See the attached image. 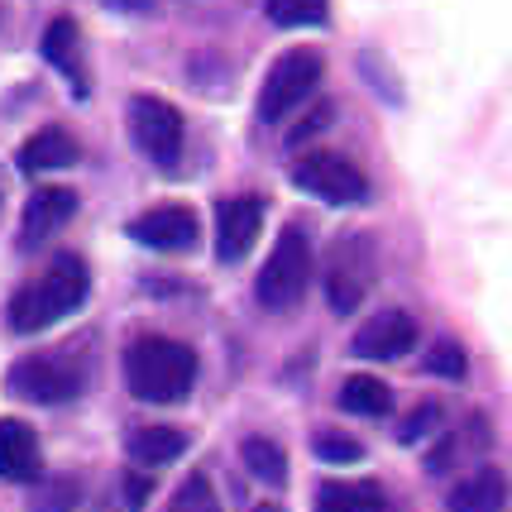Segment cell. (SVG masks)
Segmentation results:
<instances>
[{
    "instance_id": "1",
    "label": "cell",
    "mask_w": 512,
    "mask_h": 512,
    "mask_svg": "<svg viewBox=\"0 0 512 512\" xmlns=\"http://www.w3.org/2000/svg\"><path fill=\"white\" fill-rule=\"evenodd\" d=\"M125 383L139 402H182L197 383V355L168 335H139L125 350Z\"/></svg>"
},
{
    "instance_id": "2",
    "label": "cell",
    "mask_w": 512,
    "mask_h": 512,
    "mask_svg": "<svg viewBox=\"0 0 512 512\" xmlns=\"http://www.w3.org/2000/svg\"><path fill=\"white\" fill-rule=\"evenodd\" d=\"M87 292H91V278L82 259H72V254L53 259L44 278H34L29 288H20L10 297V331H20V335L48 331L53 321L77 312L87 302Z\"/></svg>"
},
{
    "instance_id": "3",
    "label": "cell",
    "mask_w": 512,
    "mask_h": 512,
    "mask_svg": "<svg viewBox=\"0 0 512 512\" xmlns=\"http://www.w3.org/2000/svg\"><path fill=\"white\" fill-rule=\"evenodd\" d=\"M307 283H312V240H307L302 225H288L278 235L273 254L264 259V273H259L254 292H259V302L268 312H288V307L302 302Z\"/></svg>"
},
{
    "instance_id": "4",
    "label": "cell",
    "mask_w": 512,
    "mask_h": 512,
    "mask_svg": "<svg viewBox=\"0 0 512 512\" xmlns=\"http://www.w3.org/2000/svg\"><path fill=\"white\" fill-rule=\"evenodd\" d=\"M321 82V53L316 48H288L278 63L268 67L264 91H259V120L278 125L288 111H297Z\"/></svg>"
},
{
    "instance_id": "5",
    "label": "cell",
    "mask_w": 512,
    "mask_h": 512,
    "mask_svg": "<svg viewBox=\"0 0 512 512\" xmlns=\"http://www.w3.org/2000/svg\"><path fill=\"white\" fill-rule=\"evenodd\" d=\"M125 120H130L134 149L149 158V163H158V168L173 173L178 158H182V115H178V106H168L163 96H134Z\"/></svg>"
},
{
    "instance_id": "6",
    "label": "cell",
    "mask_w": 512,
    "mask_h": 512,
    "mask_svg": "<svg viewBox=\"0 0 512 512\" xmlns=\"http://www.w3.org/2000/svg\"><path fill=\"white\" fill-rule=\"evenodd\" d=\"M5 388L24 402H72L82 393V369L67 364V355H29V359H15L10 374H5Z\"/></svg>"
},
{
    "instance_id": "7",
    "label": "cell",
    "mask_w": 512,
    "mask_h": 512,
    "mask_svg": "<svg viewBox=\"0 0 512 512\" xmlns=\"http://www.w3.org/2000/svg\"><path fill=\"white\" fill-rule=\"evenodd\" d=\"M292 187L307 197L331 201V206H355L369 197V178L340 154H302L292 168Z\"/></svg>"
},
{
    "instance_id": "8",
    "label": "cell",
    "mask_w": 512,
    "mask_h": 512,
    "mask_svg": "<svg viewBox=\"0 0 512 512\" xmlns=\"http://www.w3.org/2000/svg\"><path fill=\"white\" fill-rule=\"evenodd\" d=\"M130 240L144 249H192L201 235L197 216L187 211V206H178V201H163V206H149L144 216H134L130 225Z\"/></svg>"
},
{
    "instance_id": "9",
    "label": "cell",
    "mask_w": 512,
    "mask_h": 512,
    "mask_svg": "<svg viewBox=\"0 0 512 512\" xmlns=\"http://www.w3.org/2000/svg\"><path fill=\"white\" fill-rule=\"evenodd\" d=\"M264 225V201L259 197H235V201H221L216 211V259L221 264H240L254 245Z\"/></svg>"
},
{
    "instance_id": "10",
    "label": "cell",
    "mask_w": 512,
    "mask_h": 512,
    "mask_svg": "<svg viewBox=\"0 0 512 512\" xmlns=\"http://www.w3.org/2000/svg\"><path fill=\"white\" fill-rule=\"evenodd\" d=\"M417 345V321L407 312H379L355 331V355L359 359H402Z\"/></svg>"
},
{
    "instance_id": "11",
    "label": "cell",
    "mask_w": 512,
    "mask_h": 512,
    "mask_svg": "<svg viewBox=\"0 0 512 512\" xmlns=\"http://www.w3.org/2000/svg\"><path fill=\"white\" fill-rule=\"evenodd\" d=\"M72 216H77V192H67V187H39V192L29 197V206H24L20 245L24 249L44 245L48 235H58Z\"/></svg>"
},
{
    "instance_id": "12",
    "label": "cell",
    "mask_w": 512,
    "mask_h": 512,
    "mask_svg": "<svg viewBox=\"0 0 512 512\" xmlns=\"http://www.w3.org/2000/svg\"><path fill=\"white\" fill-rule=\"evenodd\" d=\"M39 469H44L39 436L20 417H0V479L5 484H24V479H39Z\"/></svg>"
},
{
    "instance_id": "13",
    "label": "cell",
    "mask_w": 512,
    "mask_h": 512,
    "mask_svg": "<svg viewBox=\"0 0 512 512\" xmlns=\"http://www.w3.org/2000/svg\"><path fill=\"white\" fill-rule=\"evenodd\" d=\"M77 158H82L77 139L67 130H58V125H48V130H39L34 139H24L20 168L24 173H58V168H72Z\"/></svg>"
},
{
    "instance_id": "14",
    "label": "cell",
    "mask_w": 512,
    "mask_h": 512,
    "mask_svg": "<svg viewBox=\"0 0 512 512\" xmlns=\"http://www.w3.org/2000/svg\"><path fill=\"white\" fill-rule=\"evenodd\" d=\"M44 58L63 72L77 96H87V63H82V34L72 20H53L44 29Z\"/></svg>"
},
{
    "instance_id": "15",
    "label": "cell",
    "mask_w": 512,
    "mask_h": 512,
    "mask_svg": "<svg viewBox=\"0 0 512 512\" xmlns=\"http://www.w3.org/2000/svg\"><path fill=\"white\" fill-rule=\"evenodd\" d=\"M450 512H503V503H508V479L498 474V469H474V474H465L455 489H450Z\"/></svg>"
},
{
    "instance_id": "16",
    "label": "cell",
    "mask_w": 512,
    "mask_h": 512,
    "mask_svg": "<svg viewBox=\"0 0 512 512\" xmlns=\"http://www.w3.org/2000/svg\"><path fill=\"white\" fill-rule=\"evenodd\" d=\"M134 465L154 469V465H173L182 450H187V436H182L178 426H139L130 431V441H125Z\"/></svg>"
},
{
    "instance_id": "17",
    "label": "cell",
    "mask_w": 512,
    "mask_h": 512,
    "mask_svg": "<svg viewBox=\"0 0 512 512\" xmlns=\"http://www.w3.org/2000/svg\"><path fill=\"white\" fill-rule=\"evenodd\" d=\"M355 249H359V240L340 249V254H335V264H331V273H326V297H331L335 312H355L359 297H364V283H369V264L355 268Z\"/></svg>"
},
{
    "instance_id": "18",
    "label": "cell",
    "mask_w": 512,
    "mask_h": 512,
    "mask_svg": "<svg viewBox=\"0 0 512 512\" xmlns=\"http://www.w3.org/2000/svg\"><path fill=\"white\" fill-rule=\"evenodd\" d=\"M340 407L355 417H388L393 412V388L374 374H350L340 383Z\"/></svg>"
},
{
    "instance_id": "19",
    "label": "cell",
    "mask_w": 512,
    "mask_h": 512,
    "mask_svg": "<svg viewBox=\"0 0 512 512\" xmlns=\"http://www.w3.org/2000/svg\"><path fill=\"white\" fill-rule=\"evenodd\" d=\"M240 460H245V469L254 474V479H264V484H288V455H283V446L278 441H268V436H249L245 446H240Z\"/></svg>"
},
{
    "instance_id": "20",
    "label": "cell",
    "mask_w": 512,
    "mask_h": 512,
    "mask_svg": "<svg viewBox=\"0 0 512 512\" xmlns=\"http://www.w3.org/2000/svg\"><path fill=\"white\" fill-rule=\"evenodd\" d=\"M264 10L278 29H312V24H326L331 0H268Z\"/></svg>"
},
{
    "instance_id": "21",
    "label": "cell",
    "mask_w": 512,
    "mask_h": 512,
    "mask_svg": "<svg viewBox=\"0 0 512 512\" xmlns=\"http://www.w3.org/2000/svg\"><path fill=\"white\" fill-rule=\"evenodd\" d=\"M168 512H221L211 479H206V474H187V484L173 493V508Z\"/></svg>"
},
{
    "instance_id": "22",
    "label": "cell",
    "mask_w": 512,
    "mask_h": 512,
    "mask_svg": "<svg viewBox=\"0 0 512 512\" xmlns=\"http://www.w3.org/2000/svg\"><path fill=\"white\" fill-rule=\"evenodd\" d=\"M312 450L326 460V465H359V460H364V446L350 441V436H340V431H316Z\"/></svg>"
},
{
    "instance_id": "23",
    "label": "cell",
    "mask_w": 512,
    "mask_h": 512,
    "mask_svg": "<svg viewBox=\"0 0 512 512\" xmlns=\"http://www.w3.org/2000/svg\"><path fill=\"white\" fill-rule=\"evenodd\" d=\"M436 426H441V407H436V402H422L417 412H407L398 422V441L402 446H417V441H426Z\"/></svg>"
},
{
    "instance_id": "24",
    "label": "cell",
    "mask_w": 512,
    "mask_h": 512,
    "mask_svg": "<svg viewBox=\"0 0 512 512\" xmlns=\"http://www.w3.org/2000/svg\"><path fill=\"white\" fill-rule=\"evenodd\" d=\"M426 369H431V374H441V379H465L469 359H465V350H460L455 340H436V345H431V355H426Z\"/></svg>"
},
{
    "instance_id": "25",
    "label": "cell",
    "mask_w": 512,
    "mask_h": 512,
    "mask_svg": "<svg viewBox=\"0 0 512 512\" xmlns=\"http://www.w3.org/2000/svg\"><path fill=\"white\" fill-rule=\"evenodd\" d=\"M77 498H82V489H77L72 479H58V484H48V489L34 493V512H72Z\"/></svg>"
},
{
    "instance_id": "26",
    "label": "cell",
    "mask_w": 512,
    "mask_h": 512,
    "mask_svg": "<svg viewBox=\"0 0 512 512\" xmlns=\"http://www.w3.org/2000/svg\"><path fill=\"white\" fill-rule=\"evenodd\" d=\"M316 512H364L355 489H345V484H326V489L316 493Z\"/></svg>"
},
{
    "instance_id": "27",
    "label": "cell",
    "mask_w": 512,
    "mask_h": 512,
    "mask_svg": "<svg viewBox=\"0 0 512 512\" xmlns=\"http://www.w3.org/2000/svg\"><path fill=\"white\" fill-rule=\"evenodd\" d=\"M326 125H331V106H316L312 115H302V120H297V130H288V144L297 149L302 139H312V134H321Z\"/></svg>"
},
{
    "instance_id": "28",
    "label": "cell",
    "mask_w": 512,
    "mask_h": 512,
    "mask_svg": "<svg viewBox=\"0 0 512 512\" xmlns=\"http://www.w3.org/2000/svg\"><path fill=\"white\" fill-rule=\"evenodd\" d=\"M450 455H455V436H446L441 446H436L431 455H426V469H431V474H441V469L450 465Z\"/></svg>"
},
{
    "instance_id": "29",
    "label": "cell",
    "mask_w": 512,
    "mask_h": 512,
    "mask_svg": "<svg viewBox=\"0 0 512 512\" xmlns=\"http://www.w3.org/2000/svg\"><path fill=\"white\" fill-rule=\"evenodd\" d=\"M154 489V484H149V474H130V503L134 508H139V503H144V493Z\"/></svg>"
},
{
    "instance_id": "30",
    "label": "cell",
    "mask_w": 512,
    "mask_h": 512,
    "mask_svg": "<svg viewBox=\"0 0 512 512\" xmlns=\"http://www.w3.org/2000/svg\"><path fill=\"white\" fill-rule=\"evenodd\" d=\"M106 5H115V10H125V15H139V10H149L154 0H106Z\"/></svg>"
},
{
    "instance_id": "31",
    "label": "cell",
    "mask_w": 512,
    "mask_h": 512,
    "mask_svg": "<svg viewBox=\"0 0 512 512\" xmlns=\"http://www.w3.org/2000/svg\"><path fill=\"white\" fill-rule=\"evenodd\" d=\"M249 512H283L278 503H259V508H249Z\"/></svg>"
},
{
    "instance_id": "32",
    "label": "cell",
    "mask_w": 512,
    "mask_h": 512,
    "mask_svg": "<svg viewBox=\"0 0 512 512\" xmlns=\"http://www.w3.org/2000/svg\"><path fill=\"white\" fill-rule=\"evenodd\" d=\"M379 512H393V508H379Z\"/></svg>"
}]
</instances>
